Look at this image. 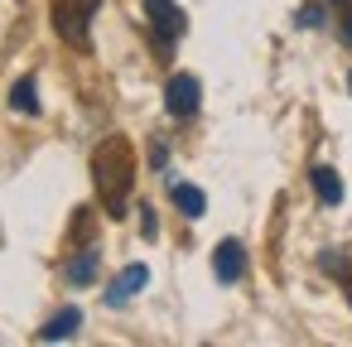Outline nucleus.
<instances>
[{"label":"nucleus","mask_w":352,"mask_h":347,"mask_svg":"<svg viewBox=\"0 0 352 347\" xmlns=\"http://www.w3.org/2000/svg\"><path fill=\"white\" fill-rule=\"evenodd\" d=\"M92 174H97V193H102L107 212H111V217H126L131 183H135V159H131L126 135H111V140L97 145V155H92Z\"/></svg>","instance_id":"obj_1"},{"label":"nucleus","mask_w":352,"mask_h":347,"mask_svg":"<svg viewBox=\"0 0 352 347\" xmlns=\"http://www.w3.org/2000/svg\"><path fill=\"white\" fill-rule=\"evenodd\" d=\"M102 0H54V25L68 44H87V25Z\"/></svg>","instance_id":"obj_2"},{"label":"nucleus","mask_w":352,"mask_h":347,"mask_svg":"<svg viewBox=\"0 0 352 347\" xmlns=\"http://www.w3.org/2000/svg\"><path fill=\"white\" fill-rule=\"evenodd\" d=\"M198 97H203V87H198L193 73H174L169 87H164V107H169V116H179V121L198 111Z\"/></svg>","instance_id":"obj_3"},{"label":"nucleus","mask_w":352,"mask_h":347,"mask_svg":"<svg viewBox=\"0 0 352 347\" xmlns=\"http://www.w3.org/2000/svg\"><path fill=\"white\" fill-rule=\"evenodd\" d=\"M145 15H150V30H155V39L164 49L184 34V10L174 5V0H145Z\"/></svg>","instance_id":"obj_4"},{"label":"nucleus","mask_w":352,"mask_h":347,"mask_svg":"<svg viewBox=\"0 0 352 347\" xmlns=\"http://www.w3.org/2000/svg\"><path fill=\"white\" fill-rule=\"evenodd\" d=\"M145 284H150V270H145V265H126V270L116 275V284L107 289V304H116V309H121V304H131Z\"/></svg>","instance_id":"obj_5"},{"label":"nucleus","mask_w":352,"mask_h":347,"mask_svg":"<svg viewBox=\"0 0 352 347\" xmlns=\"http://www.w3.org/2000/svg\"><path fill=\"white\" fill-rule=\"evenodd\" d=\"M241 270H246V251H241V241H222L217 256H212V275H217L222 284H232V280H241Z\"/></svg>","instance_id":"obj_6"},{"label":"nucleus","mask_w":352,"mask_h":347,"mask_svg":"<svg viewBox=\"0 0 352 347\" xmlns=\"http://www.w3.org/2000/svg\"><path fill=\"white\" fill-rule=\"evenodd\" d=\"M309 179H314V193H318V203H328V208H338V203H342V179H338L328 164H318Z\"/></svg>","instance_id":"obj_7"},{"label":"nucleus","mask_w":352,"mask_h":347,"mask_svg":"<svg viewBox=\"0 0 352 347\" xmlns=\"http://www.w3.org/2000/svg\"><path fill=\"white\" fill-rule=\"evenodd\" d=\"M78 323H82V313H78V309H63V313H54V318L39 328V337H44V342H63V337L78 333Z\"/></svg>","instance_id":"obj_8"},{"label":"nucleus","mask_w":352,"mask_h":347,"mask_svg":"<svg viewBox=\"0 0 352 347\" xmlns=\"http://www.w3.org/2000/svg\"><path fill=\"white\" fill-rule=\"evenodd\" d=\"M169 193H174V203H179V212H184V217H203V212H208L203 188H193V183H174Z\"/></svg>","instance_id":"obj_9"},{"label":"nucleus","mask_w":352,"mask_h":347,"mask_svg":"<svg viewBox=\"0 0 352 347\" xmlns=\"http://www.w3.org/2000/svg\"><path fill=\"white\" fill-rule=\"evenodd\" d=\"M10 107H15V111H25V116H34V111H39V87H34V78H20V82H15Z\"/></svg>","instance_id":"obj_10"},{"label":"nucleus","mask_w":352,"mask_h":347,"mask_svg":"<svg viewBox=\"0 0 352 347\" xmlns=\"http://www.w3.org/2000/svg\"><path fill=\"white\" fill-rule=\"evenodd\" d=\"M97 260H102L97 251H82V256L68 265V280H73V284H92V280H97Z\"/></svg>","instance_id":"obj_11"},{"label":"nucleus","mask_w":352,"mask_h":347,"mask_svg":"<svg viewBox=\"0 0 352 347\" xmlns=\"http://www.w3.org/2000/svg\"><path fill=\"white\" fill-rule=\"evenodd\" d=\"M299 25H304V30H318V25H323V10H318V5H304V10H299Z\"/></svg>","instance_id":"obj_12"},{"label":"nucleus","mask_w":352,"mask_h":347,"mask_svg":"<svg viewBox=\"0 0 352 347\" xmlns=\"http://www.w3.org/2000/svg\"><path fill=\"white\" fill-rule=\"evenodd\" d=\"M342 34H347V39H352V15H347V20H342Z\"/></svg>","instance_id":"obj_13"}]
</instances>
